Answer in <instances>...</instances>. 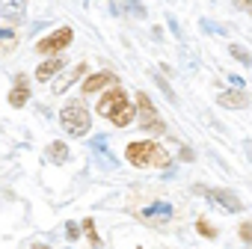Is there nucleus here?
I'll return each mask as SVG.
<instances>
[{"instance_id":"nucleus-15","label":"nucleus","mask_w":252,"mask_h":249,"mask_svg":"<svg viewBox=\"0 0 252 249\" xmlns=\"http://www.w3.org/2000/svg\"><path fill=\"white\" fill-rule=\"evenodd\" d=\"M83 231H86V237H89V243H92V246H101V240H98V234H95V222H92L89 217L83 219Z\"/></svg>"},{"instance_id":"nucleus-12","label":"nucleus","mask_w":252,"mask_h":249,"mask_svg":"<svg viewBox=\"0 0 252 249\" xmlns=\"http://www.w3.org/2000/svg\"><path fill=\"white\" fill-rule=\"evenodd\" d=\"M27 98H30V89H27L24 80H18V83L12 86V92H9V104H12V107H24Z\"/></svg>"},{"instance_id":"nucleus-2","label":"nucleus","mask_w":252,"mask_h":249,"mask_svg":"<svg viewBox=\"0 0 252 249\" xmlns=\"http://www.w3.org/2000/svg\"><path fill=\"white\" fill-rule=\"evenodd\" d=\"M60 124L65 128V134H71V137H83V134L89 131V110L83 107V101H71V104H65L63 113H60Z\"/></svg>"},{"instance_id":"nucleus-4","label":"nucleus","mask_w":252,"mask_h":249,"mask_svg":"<svg viewBox=\"0 0 252 249\" xmlns=\"http://www.w3.org/2000/svg\"><path fill=\"white\" fill-rule=\"evenodd\" d=\"M71 39H74L71 27H60V30H54L51 36L39 39V42H36V51H39V54H60V51H65V48L71 45Z\"/></svg>"},{"instance_id":"nucleus-20","label":"nucleus","mask_w":252,"mask_h":249,"mask_svg":"<svg viewBox=\"0 0 252 249\" xmlns=\"http://www.w3.org/2000/svg\"><path fill=\"white\" fill-rule=\"evenodd\" d=\"M181 160H193V152L190 149H181Z\"/></svg>"},{"instance_id":"nucleus-13","label":"nucleus","mask_w":252,"mask_h":249,"mask_svg":"<svg viewBox=\"0 0 252 249\" xmlns=\"http://www.w3.org/2000/svg\"><path fill=\"white\" fill-rule=\"evenodd\" d=\"M18 45V36L12 33V30H0V54H6V51H12Z\"/></svg>"},{"instance_id":"nucleus-8","label":"nucleus","mask_w":252,"mask_h":249,"mask_svg":"<svg viewBox=\"0 0 252 249\" xmlns=\"http://www.w3.org/2000/svg\"><path fill=\"white\" fill-rule=\"evenodd\" d=\"M220 107H228V110H243V107H249V98H246V92H240V89H225V92H220Z\"/></svg>"},{"instance_id":"nucleus-19","label":"nucleus","mask_w":252,"mask_h":249,"mask_svg":"<svg viewBox=\"0 0 252 249\" xmlns=\"http://www.w3.org/2000/svg\"><path fill=\"white\" fill-rule=\"evenodd\" d=\"M234 3H237V9H243V12L252 15V0H234Z\"/></svg>"},{"instance_id":"nucleus-9","label":"nucleus","mask_w":252,"mask_h":249,"mask_svg":"<svg viewBox=\"0 0 252 249\" xmlns=\"http://www.w3.org/2000/svg\"><path fill=\"white\" fill-rule=\"evenodd\" d=\"M208 196H211L214 202H220L225 211H240V199H237V196H231L228 190H211Z\"/></svg>"},{"instance_id":"nucleus-5","label":"nucleus","mask_w":252,"mask_h":249,"mask_svg":"<svg viewBox=\"0 0 252 249\" xmlns=\"http://www.w3.org/2000/svg\"><path fill=\"white\" fill-rule=\"evenodd\" d=\"M125 101H128V95H125V89H122V86H119V83H116V86H113V89H110V92H104V98H101V101H98V113H101V116H107V119H110V113H113V110H116V107H122V104H125Z\"/></svg>"},{"instance_id":"nucleus-21","label":"nucleus","mask_w":252,"mask_h":249,"mask_svg":"<svg viewBox=\"0 0 252 249\" xmlns=\"http://www.w3.org/2000/svg\"><path fill=\"white\" fill-rule=\"evenodd\" d=\"M246 157L252 160V143H246Z\"/></svg>"},{"instance_id":"nucleus-14","label":"nucleus","mask_w":252,"mask_h":249,"mask_svg":"<svg viewBox=\"0 0 252 249\" xmlns=\"http://www.w3.org/2000/svg\"><path fill=\"white\" fill-rule=\"evenodd\" d=\"M51 160H54V163H65V160H68L65 143H51Z\"/></svg>"},{"instance_id":"nucleus-7","label":"nucleus","mask_w":252,"mask_h":249,"mask_svg":"<svg viewBox=\"0 0 252 249\" xmlns=\"http://www.w3.org/2000/svg\"><path fill=\"white\" fill-rule=\"evenodd\" d=\"M104 86H116V74L98 71V74L86 77V80H83V95H92V92H98V89H104Z\"/></svg>"},{"instance_id":"nucleus-16","label":"nucleus","mask_w":252,"mask_h":249,"mask_svg":"<svg viewBox=\"0 0 252 249\" xmlns=\"http://www.w3.org/2000/svg\"><path fill=\"white\" fill-rule=\"evenodd\" d=\"M231 57H234V60H240L243 65H249V62H252V57H249V54H246V48H240V45H231Z\"/></svg>"},{"instance_id":"nucleus-6","label":"nucleus","mask_w":252,"mask_h":249,"mask_svg":"<svg viewBox=\"0 0 252 249\" xmlns=\"http://www.w3.org/2000/svg\"><path fill=\"white\" fill-rule=\"evenodd\" d=\"M134 119H137V107H134L131 101H125L122 107H116V110L110 113V122L116 124V128H128Z\"/></svg>"},{"instance_id":"nucleus-17","label":"nucleus","mask_w":252,"mask_h":249,"mask_svg":"<svg viewBox=\"0 0 252 249\" xmlns=\"http://www.w3.org/2000/svg\"><path fill=\"white\" fill-rule=\"evenodd\" d=\"M196 231H199V234H205V237H217V228H214V225H208L205 219H199V222H196Z\"/></svg>"},{"instance_id":"nucleus-10","label":"nucleus","mask_w":252,"mask_h":249,"mask_svg":"<svg viewBox=\"0 0 252 249\" xmlns=\"http://www.w3.org/2000/svg\"><path fill=\"white\" fill-rule=\"evenodd\" d=\"M60 68H63V60H60V57H51L48 62H42V65L36 68V80H51Z\"/></svg>"},{"instance_id":"nucleus-11","label":"nucleus","mask_w":252,"mask_h":249,"mask_svg":"<svg viewBox=\"0 0 252 249\" xmlns=\"http://www.w3.org/2000/svg\"><path fill=\"white\" fill-rule=\"evenodd\" d=\"M83 71H86V65H83V62H80V65H74V68H71L63 80H57V83H54V92H57V95H63V92H65V89H68V86H71V83H74Z\"/></svg>"},{"instance_id":"nucleus-1","label":"nucleus","mask_w":252,"mask_h":249,"mask_svg":"<svg viewBox=\"0 0 252 249\" xmlns=\"http://www.w3.org/2000/svg\"><path fill=\"white\" fill-rule=\"evenodd\" d=\"M125 157H128V163H134V166H160V169L169 166L166 149L158 146V143H149V140H143V143H128Z\"/></svg>"},{"instance_id":"nucleus-3","label":"nucleus","mask_w":252,"mask_h":249,"mask_svg":"<svg viewBox=\"0 0 252 249\" xmlns=\"http://www.w3.org/2000/svg\"><path fill=\"white\" fill-rule=\"evenodd\" d=\"M137 122H140V128L149 131V134H163L166 131L163 119L158 116V110H155V104L149 101L146 92H137Z\"/></svg>"},{"instance_id":"nucleus-18","label":"nucleus","mask_w":252,"mask_h":249,"mask_svg":"<svg viewBox=\"0 0 252 249\" xmlns=\"http://www.w3.org/2000/svg\"><path fill=\"white\" fill-rule=\"evenodd\" d=\"M240 240H243V243H252V225H249V222L240 225Z\"/></svg>"}]
</instances>
